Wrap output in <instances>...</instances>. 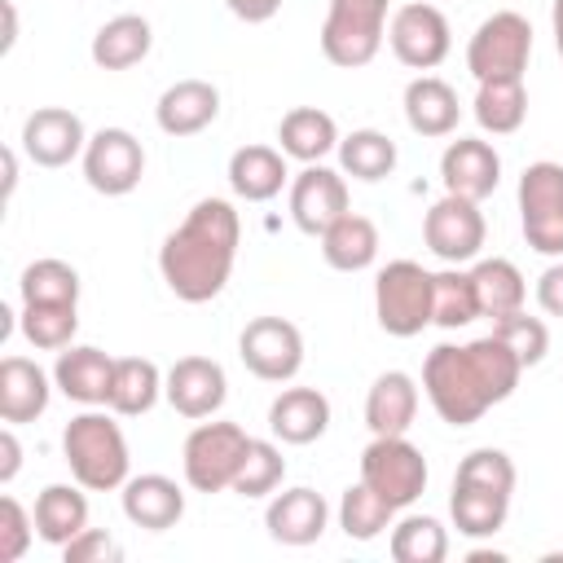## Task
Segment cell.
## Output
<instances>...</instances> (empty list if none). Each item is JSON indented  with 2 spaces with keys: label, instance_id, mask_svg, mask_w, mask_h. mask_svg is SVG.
Returning <instances> with one entry per match:
<instances>
[{
  "label": "cell",
  "instance_id": "obj_12",
  "mask_svg": "<svg viewBox=\"0 0 563 563\" xmlns=\"http://www.w3.org/2000/svg\"><path fill=\"white\" fill-rule=\"evenodd\" d=\"M242 365L264 383H290L303 369V334L286 317H251L238 334Z\"/></svg>",
  "mask_w": 563,
  "mask_h": 563
},
{
  "label": "cell",
  "instance_id": "obj_35",
  "mask_svg": "<svg viewBox=\"0 0 563 563\" xmlns=\"http://www.w3.org/2000/svg\"><path fill=\"white\" fill-rule=\"evenodd\" d=\"M475 123L493 136H510L523 128L528 119V92H523V79H488L479 84L475 92Z\"/></svg>",
  "mask_w": 563,
  "mask_h": 563
},
{
  "label": "cell",
  "instance_id": "obj_11",
  "mask_svg": "<svg viewBox=\"0 0 563 563\" xmlns=\"http://www.w3.org/2000/svg\"><path fill=\"white\" fill-rule=\"evenodd\" d=\"M484 238H488V224H484L479 202H471V198L444 194V198H435V202L427 207V216H422V242H427V251H431L435 260H444V264H457V268H462V264L479 260Z\"/></svg>",
  "mask_w": 563,
  "mask_h": 563
},
{
  "label": "cell",
  "instance_id": "obj_21",
  "mask_svg": "<svg viewBox=\"0 0 563 563\" xmlns=\"http://www.w3.org/2000/svg\"><path fill=\"white\" fill-rule=\"evenodd\" d=\"M123 515H128L132 528L167 532L185 515V488L172 475H158V471L128 475V484H123Z\"/></svg>",
  "mask_w": 563,
  "mask_h": 563
},
{
  "label": "cell",
  "instance_id": "obj_7",
  "mask_svg": "<svg viewBox=\"0 0 563 563\" xmlns=\"http://www.w3.org/2000/svg\"><path fill=\"white\" fill-rule=\"evenodd\" d=\"M246 449H251V435L238 422H198L185 435V449H180L185 484L194 493H207V497L233 488Z\"/></svg>",
  "mask_w": 563,
  "mask_h": 563
},
{
  "label": "cell",
  "instance_id": "obj_16",
  "mask_svg": "<svg viewBox=\"0 0 563 563\" xmlns=\"http://www.w3.org/2000/svg\"><path fill=\"white\" fill-rule=\"evenodd\" d=\"M347 180L343 172L325 167V163H308L295 180H290V220L299 233L321 238L339 216H347Z\"/></svg>",
  "mask_w": 563,
  "mask_h": 563
},
{
  "label": "cell",
  "instance_id": "obj_26",
  "mask_svg": "<svg viewBox=\"0 0 563 563\" xmlns=\"http://www.w3.org/2000/svg\"><path fill=\"white\" fill-rule=\"evenodd\" d=\"M277 150L286 154V158H295V163H321L325 154H334L339 150V123H334V114H325V110H317V106H295V110H286L282 114V123H277Z\"/></svg>",
  "mask_w": 563,
  "mask_h": 563
},
{
  "label": "cell",
  "instance_id": "obj_1",
  "mask_svg": "<svg viewBox=\"0 0 563 563\" xmlns=\"http://www.w3.org/2000/svg\"><path fill=\"white\" fill-rule=\"evenodd\" d=\"M519 374H523L519 356L497 334H484L471 343L431 347L422 361V391L440 413V422L471 427L519 387Z\"/></svg>",
  "mask_w": 563,
  "mask_h": 563
},
{
  "label": "cell",
  "instance_id": "obj_20",
  "mask_svg": "<svg viewBox=\"0 0 563 563\" xmlns=\"http://www.w3.org/2000/svg\"><path fill=\"white\" fill-rule=\"evenodd\" d=\"M53 383L66 400L92 409V405H106L110 400V383H114V356H106L101 347H88V343H70L57 352V365H53Z\"/></svg>",
  "mask_w": 563,
  "mask_h": 563
},
{
  "label": "cell",
  "instance_id": "obj_5",
  "mask_svg": "<svg viewBox=\"0 0 563 563\" xmlns=\"http://www.w3.org/2000/svg\"><path fill=\"white\" fill-rule=\"evenodd\" d=\"M435 303V273L418 260H391L374 277V317L391 339H413L431 325Z\"/></svg>",
  "mask_w": 563,
  "mask_h": 563
},
{
  "label": "cell",
  "instance_id": "obj_22",
  "mask_svg": "<svg viewBox=\"0 0 563 563\" xmlns=\"http://www.w3.org/2000/svg\"><path fill=\"white\" fill-rule=\"evenodd\" d=\"M220 114V88L211 79H176L154 106V123L167 136H198Z\"/></svg>",
  "mask_w": 563,
  "mask_h": 563
},
{
  "label": "cell",
  "instance_id": "obj_8",
  "mask_svg": "<svg viewBox=\"0 0 563 563\" xmlns=\"http://www.w3.org/2000/svg\"><path fill=\"white\" fill-rule=\"evenodd\" d=\"M532 57V22L515 9H497L488 13L471 44H466V70L475 75V84L488 79H523Z\"/></svg>",
  "mask_w": 563,
  "mask_h": 563
},
{
  "label": "cell",
  "instance_id": "obj_38",
  "mask_svg": "<svg viewBox=\"0 0 563 563\" xmlns=\"http://www.w3.org/2000/svg\"><path fill=\"white\" fill-rule=\"evenodd\" d=\"M18 330L31 347L62 352V347H70V339L79 330V303H22Z\"/></svg>",
  "mask_w": 563,
  "mask_h": 563
},
{
  "label": "cell",
  "instance_id": "obj_27",
  "mask_svg": "<svg viewBox=\"0 0 563 563\" xmlns=\"http://www.w3.org/2000/svg\"><path fill=\"white\" fill-rule=\"evenodd\" d=\"M88 488L84 484H44L35 497V537L44 545H66L88 528Z\"/></svg>",
  "mask_w": 563,
  "mask_h": 563
},
{
  "label": "cell",
  "instance_id": "obj_50",
  "mask_svg": "<svg viewBox=\"0 0 563 563\" xmlns=\"http://www.w3.org/2000/svg\"><path fill=\"white\" fill-rule=\"evenodd\" d=\"M18 189V154L13 150H4V198Z\"/></svg>",
  "mask_w": 563,
  "mask_h": 563
},
{
  "label": "cell",
  "instance_id": "obj_44",
  "mask_svg": "<svg viewBox=\"0 0 563 563\" xmlns=\"http://www.w3.org/2000/svg\"><path fill=\"white\" fill-rule=\"evenodd\" d=\"M62 559L66 563H119L123 550H119V541L106 528H84L75 541L62 545Z\"/></svg>",
  "mask_w": 563,
  "mask_h": 563
},
{
  "label": "cell",
  "instance_id": "obj_14",
  "mask_svg": "<svg viewBox=\"0 0 563 563\" xmlns=\"http://www.w3.org/2000/svg\"><path fill=\"white\" fill-rule=\"evenodd\" d=\"M145 176V150L128 128H101L88 136L84 145V180L106 194V198H123L141 185Z\"/></svg>",
  "mask_w": 563,
  "mask_h": 563
},
{
  "label": "cell",
  "instance_id": "obj_2",
  "mask_svg": "<svg viewBox=\"0 0 563 563\" xmlns=\"http://www.w3.org/2000/svg\"><path fill=\"white\" fill-rule=\"evenodd\" d=\"M242 220L229 198H198L189 216L163 238L158 273L180 303H211L238 264Z\"/></svg>",
  "mask_w": 563,
  "mask_h": 563
},
{
  "label": "cell",
  "instance_id": "obj_23",
  "mask_svg": "<svg viewBox=\"0 0 563 563\" xmlns=\"http://www.w3.org/2000/svg\"><path fill=\"white\" fill-rule=\"evenodd\" d=\"M330 427V400L317 387H282L268 405V431L282 444H312Z\"/></svg>",
  "mask_w": 563,
  "mask_h": 563
},
{
  "label": "cell",
  "instance_id": "obj_48",
  "mask_svg": "<svg viewBox=\"0 0 563 563\" xmlns=\"http://www.w3.org/2000/svg\"><path fill=\"white\" fill-rule=\"evenodd\" d=\"M18 44V9H13V0H4V40H0V48L9 53Z\"/></svg>",
  "mask_w": 563,
  "mask_h": 563
},
{
  "label": "cell",
  "instance_id": "obj_36",
  "mask_svg": "<svg viewBox=\"0 0 563 563\" xmlns=\"http://www.w3.org/2000/svg\"><path fill=\"white\" fill-rule=\"evenodd\" d=\"M391 519H396V506L383 501L365 479L343 488V497H339V528H343L347 541H374V537H383L391 528Z\"/></svg>",
  "mask_w": 563,
  "mask_h": 563
},
{
  "label": "cell",
  "instance_id": "obj_10",
  "mask_svg": "<svg viewBox=\"0 0 563 563\" xmlns=\"http://www.w3.org/2000/svg\"><path fill=\"white\" fill-rule=\"evenodd\" d=\"M361 479L383 501L405 510L427 493V457L405 435H374L365 444V453H361Z\"/></svg>",
  "mask_w": 563,
  "mask_h": 563
},
{
  "label": "cell",
  "instance_id": "obj_17",
  "mask_svg": "<svg viewBox=\"0 0 563 563\" xmlns=\"http://www.w3.org/2000/svg\"><path fill=\"white\" fill-rule=\"evenodd\" d=\"M163 396L180 418H216L220 405L229 400V378L224 365L211 356H180L167 374H163Z\"/></svg>",
  "mask_w": 563,
  "mask_h": 563
},
{
  "label": "cell",
  "instance_id": "obj_25",
  "mask_svg": "<svg viewBox=\"0 0 563 563\" xmlns=\"http://www.w3.org/2000/svg\"><path fill=\"white\" fill-rule=\"evenodd\" d=\"M418 418V383L405 369H387L365 391V427L374 435H405Z\"/></svg>",
  "mask_w": 563,
  "mask_h": 563
},
{
  "label": "cell",
  "instance_id": "obj_43",
  "mask_svg": "<svg viewBox=\"0 0 563 563\" xmlns=\"http://www.w3.org/2000/svg\"><path fill=\"white\" fill-rule=\"evenodd\" d=\"M35 537V515L18 497H0V563H18Z\"/></svg>",
  "mask_w": 563,
  "mask_h": 563
},
{
  "label": "cell",
  "instance_id": "obj_34",
  "mask_svg": "<svg viewBox=\"0 0 563 563\" xmlns=\"http://www.w3.org/2000/svg\"><path fill=\"white\" fill-rule=\"evenodd\" d=\"M339 172L352 180H383L396 172V141L378 128H356L347 136H339Z\"/></svg>",
  "mask_w": 563,
  "mask_h": 563
},
{
  "label": "cell",
  "instance_id": "obj_31",
  "mask_svg": "<svg viewBox=\"0 0 563 563\" xmlns=\"http://www.w3.org/2000/svg\"><path fill=\"white\" fill-rule=\"evenodd\" d=\"M378 224L369 220V216H356V211H347V216H339L325 233H321V260L330 264V268H339V273H361V268H369L374 260H378Z\"/></svg>",
  "mask_w": 563,
  "mask_h": 563
},
{
  "label": "cell",
  "instance_id": "obj_49",
  "mask_svg": "<svg viewBox=\"0 0 563 563\" xmlns=\"http://www.w3.org/2000/svg\"><path fill=\"white\" fill-rule=\"evenodd\" d=\"M550 31H554V48H559V57H563V0L550 4Z\"/></svg>",
  "mask_w": 563,
  "mask_h": 563
},
{
  "label": "cell",
  "instance_id": "obj_30",
  "mask_svg": "<svg viewBox=\"0 0 563 563\" xmlns=\"http://www.w3.org/2000/svg\"><path fill=\"white\" fill-rule=\"evenodd\" d=\"M290 172H286V154L273 145H242L229 158V189L246 202H268L286 189Z\"/></svg>",
  "mask_w": 563,
  "mask_h": 563
},
{
  "label": "cell",
  "instance_id": "obj_39",
  "mask_svg": "<svg viewBox=\"0 0 563 563\" xmlns=\"http://www.w3.org/2000/svg\"><path fill=\"white\" fill-rule=\"evenodd\" d=\"M479 317V299H475V286H471V268H440L435 273V303H431V325L440 330H462Z\"/></svg>",
  "mask_w": 563,
  "mask_h": 563
},
{
  "label": "cell",
  "instance_id": "obj_9",
  "mask_svg": "<svg viewBox=\"0 0 563 563\" xmlns=\"http://www.w3.org/2000/svg\"><path fill=\"white\" fill-rule=\"evenodd\" d=\"M519 229L537 255L563 260V163L537 158L519 176Z\"/></svg>",
  "mask_w": 563,
  "mask_h": 563
},
{
  "label": "cell",
  "instance_id": "obj_13",
  "mask_svg": "<svg viewBox=\"0 0 563 563\" xmlns=\"http://www.w3.org/2000/svg\"><path fill=\"white\" fill-rule=\"evenodd\" d=\"M387 44L396 53L400 66L409 70H435L449 48H453V31H449V18L431 4V0H409L391 13L387 22Z\"/></svg>",
  "mask_w": 563,
  "mask_h": 563
},
{
  "label": "cell",
  "instance_id": "obj_40",
  "mask_svg": "<svg viewBox=\"0 0 563 563\" xmlns=\"http://www.w3.org/2000/svg\"><path fill=\"white\" fill-rule=\"evenodd\" d=\"M22 303H79V273L66 260H31L18 277Z\"/></svg>",
  "mask_w": 563,
  "mask_h": 563
},
{
  "label": "cell",
  "instance_id": "obj_18",
  "mask_svg": "<svg viewBox=\"0 0 563 563\" xmlns=\"http://www.w3.org/2000/svg\"><path fill=\"white\" fill-rule=\"evenodd\" d=\"M440 180H444V194L484 202L501 180V154L479 136H457L440 154Z\"/></svg>",
  "mask_w": 563,
  "mask_h": 563
},
{
  "label": "cell",
  "instance_id": "obj_42",
  "mask_svg": "<svg viewBox=\"0 0 563 563\" xmlns=\"http://www.w3.org/2000/svg\"><path fill=\"white\" fill-rule=\"evenodd\" d=\"M493 334L519 356L523 369L541 365L545 352H550V330H545V321H541V317H528L523 308L510 312V317H501V321H493Z\"/></svg>",
  "mask_w": 563,
  "mask_h": 563
},
{
  "label": "cell",
  "instance_id": "obj_33",
  "mask_svg": "<svg viewBox=\"0 0 563 563\" xmlns=\"http://www.w3.org/2000/svg\"><path fill=\"white\" fill-rule=\"evenodd\" d=\"M158 396H163V374L150 356H114V383L106 409H114L119 418H141L158 405Z\"/></svg>",
  "mask_w": 563,
  "mask_h": 563
},
{
  "label": "cell",
  "instance_id": "obj_29",
  "mask_svg": "<svg viewBox=\"0 0 563 563\" xmlns=\"http://www.w3.org/2000/svg\"><path fill=\"white\" fill-rule=\"evenodd\" d=\"M154 48V26L141 13H114L92 35V62L101 70H132Z\"/></svg>",
  "mask_w": 563,
  "mask_h": 563
},
{
  "label": "cell",
  "instance_id": "obj_3",
  "mask_svg": "<svg viewBox=\"0 0 563 563\" xmlns=\"http://www.w3.org/2000/svg\"><path fill=\"white\" fill-rule=\"evenodd\" d=\"M510 497H515V462L501 449H471L457 462L453 493H449L453 528L471 541L497 537L506 528Z\"/></svg>",
  "mask_w": 563,
  "mask_h": 563
},
{
  "label": "cell",
  "instance_id": "obj_41",
  "mask_svg": "<svg viewBox=\"0 0 563 563\" xmlns=\"http://www.w3.org/2000/svg\"><path fill=\"white\" fill-rule=\"evenodd\" d=\"M282 479H286V457H282V449H277L273 440H251V449H246V457H242V471H238V479H233V493H238V497H268V493L282 488Z\"/></svg>",
  "mask_w": 563,
  "mask_h": 563
},
{
  "label": "cell",
  "instance_id": "obj_24",
  "mask_svg": "<svg viewBox=\"0 0 563 563\" xmlns=\"http://www.w3.org/2000/svg\"><path fill=\"white\" fill-rule=\"evenodd\" d=\"M53 378L26 361V356H4L0 361V422L9 427H22V422H35L48 400H53Z\"/></svg>",
  "mask_w": 563,
  "mask_h": 563
},
{
  "label": "cell",
  "instance_id": "obj_19",
  "mask_svg": "<svg viewBox=\"0 0 563 563\" xmlns=\"http://www.w3.org/2000/svg\"><path fill=\"white\" fill-rule=\"evenodd\" d=\"M325 523H330V506L308 484L273 493V501L264 510V528L277 545H312V541H321Z\"/></svg>",
  "mask_w": 563,
  "mask_h": 563
},
{
  "label": "cell",
  "instance_id": "obj_6",
  "mask_svg": "<svg viewBox=\"0 0 563 563\" xmlns=\"http://www.w3.org/2000/svg\"><path fill=\"white\" fill-rule=\"evenodd\" d=\"M387 35V0H330L321 22V53L339 70H361L378 57Z\"/></svg>",
  "mask_w": 563,
  "mask_h": 563
},
{
  "label": "cell",
  "instance_id": "obj_32",
  "mask_svg": "<svg viewBox=\"0 0 563 563\" xmlns=\"http://www.w3.org/2000/svg\"><path fill=\"white\" fill-rule=\"evenodd\" d=\"M471 286H475V299H479V317H488V321H501V317L519 312L523 299H528L523 273L501 255L475 260L471 264Z\"/></svg>",
  "mask_w": 563,
  "mask_h": 563
},
{
  "label": "cell",
  "instance_id": "obj_15",
  "mask_svg": "<svg viewBox=\"0 0 563 563\" xmlns=\"http://www.w3.org/2000/svg\"><path fill=\"white\" fill-rule=\"evenodd\" d=\"M22 154L35 163V167H66L75 158H84V145H88V132H84V119L66 106H40L26 114L22 123Z\"/></svg>",
  "mask_w": 563,
  "mask_h": 563
},
{
  "label": "cell",
  "instance_id": "obj_47",
  "mask_svg": "<svg viewBox=\"0 0 563 563\" xmlns=\"http://www.w3.org/2000/svg\"><path fill=\"white\" fill-rule=\"evenodd\" d=\"M224 9L242 22H268V18H277L282 0H224Z\"/></svg>",
  "mask_w": 563,
  "mask_h": 563
},
{
  "label": "cell",
  "instance_id": "obj_37",
  "mask_svg": "<svg viewBox=\"0 0 563 563\" xmlns=\"http://www.w3.org/2000/svg\"><path fill=\"white\" fill-rule=\"evenodd\" d=\"M387 550L396 563H444L449 559V528L431 515H405L391 523Z\"/></svg>",
  "mask_w": 563,
  "mask_h": 563
},
{
  "label": "cell",
  "instance_id": "obj_28",
  "mask_svg": "<svg viewBox=\"0 0 563 563\" xmlns=\"http://www.w3.org/2000/svg\"><path fill=\"white\" fill-rule=\"evenodd\" d=\"M457 119H462V106L453 84H444L440 75H418L405 84V123L418 136H449Z\"/></svg>",
  "mask_w": 563,
  "mask_h": 563
},
{
  "label": "cell",
  "instance_id": "obj_46",
  "mask_svg": "<svg viewBox=\"0 0 563 563\" xmlns=\"http://www.w3.org/2000/svg\"><path fill=\"white\" fill-rule=\"evenodd\" d=\"M18 466H22V444H18L13 427L4 422V431H0V484H13Z\"/></svg>",
  "mask_w": 563,
  "mask_h": 563
},
{
  "label": "cell",
  "instance_id": "obj_45",
  "mask_svg": "<svg viewBox=\"0 0 563 563\" xmlns=\"http://www.w3.org/2000/svg\"><path fill=\"white\" fill-rule=\"evenodd\" d=\"M537 303H541L545 317H563V260H554L537 277Z\"/></svg>",
  "mask_w": 563,
  "mask_h": 563
},
{
  "label": "cell",
  "instance_id": "obj_4",
  "mask_svg": "<svg viewBox=\"0 0 563 563\" xmlns=\"http://www.w3.org/2000/svg\"><path fill=\"white\" fill-rule=\"evenodd\" d=\"M62 457L70 466V479L84 484L88 493H114L128 484L132 471V453H128V435L114 422V409H84L66 422L62 431Z\"/></svg>",
  "mask_w": 563,
  "mask_h": 563
}]
</instances>
